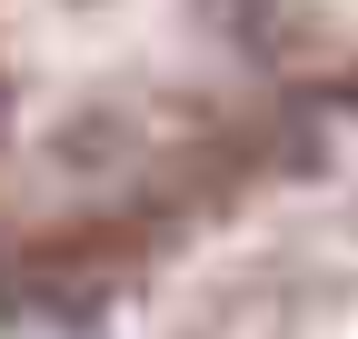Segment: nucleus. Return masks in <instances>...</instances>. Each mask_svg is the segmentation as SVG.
I'll return each instance as SVG.
<instances>
[{"label":"nucleus","mask_w":358,"mask_h":339,"mask_svg":"<svg viewBox=\"0 0 358 339\" xmlns=\"http://www.w3.org/2000/svg\"><path fill=\"white\" fill-rule=\"evenodd\" d=\"M338 170L358 0H0V329L140 310Z\"/></svg>","instance_id":"f257e3e1"},{"label":"nucleus","mask_w":358,"mask_h":339,"mask_svg":"<svg viewBox=\"0 0 358 339\" xmlns=\"http://www.w3.org/2000/svg\"><path fill=\"white\" fill-rule=\"evenodd\" d=\"M140 310V339H358V170L268 200Z\"/></svg>","instance_id":"f03ea898"}]
</instances>
